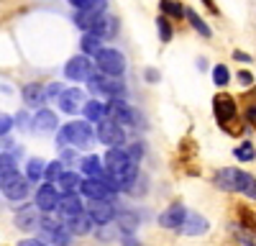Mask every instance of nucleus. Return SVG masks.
<instances>
[{
	"mask_svg": "<svg viewBox=\"0 0 256 246\" xmlns=\"http://www.w3.org/2000/svg\"><path fill=\"white\" fill-rule=\"evenodd\" d=\"M74 156H77V154H74V152H70V149H67V152H62V162H67V164H70V162H74Z\"/></svg>",
	"mask_w": 256,
	"mask_h": 246,
	"instance_id": "obj_42",
	"label": "nucleus"
},
{
	"mask_svg": "<svg viewBox=\"0 0 256 246\" xmlns=\"http://www.w3.org/2000/svg\"><path fill=\"white\" fill-rule=\"evenodd\" d=\"M205 231H208V220L202 216H198V213H190L187 220H184V226H182V234L198 236V234H205Z\"/></svg>",
	"mask_w": 256,
	"mask_h": 246,
	"instance_id": "obj_22",
	"label": "nucleus"
},
{
	"mask_svg": "<svg viewBox=\"0 0 256 246\" xmlns=\"http://www.w3.org/2000/svg\"><path fill=\"white\" fill-rule=\"evenodd\" d=\"M123 246H138V244H136L131 236H126V238H123Z\"/></svg>",
	"mask_w": 256,
	"mask_h": 246,
	"instance_id": "obj_45",
	"label": "nucleus"
},
{
	"mask_svg": "<svg viewBox=\"0 0 256 246\" xmlns=\"http://www.w3.org/2000/svg\"><path fill=\"white\" fill-rule=\"evenodd\" d=\"M246 118L251 120V126L256 128V102H254V106H248V110H246Z\"/></svg>",
	"mask_w": 256,
	"mask_h": 246,
	"instance_id": "obj_40",
	"label": "nucleus"
},
{
	"mask_svg": "<svg viewBox=\"0 0 256 246\" xmlns=\"http://www.w3.org/2000/svg\"><path fill=\"white\" fill-rule=\"evenodd\" d=\"M228 80H230V72H228V67H226V64H218V67H212V82H216L218 88L228 85Z\"/></svg>",
	"mask_w": 256,
	"mask_h": 246,
	"instance_id": "obj_33",
	"label": "nucleus"
},
{
	"mask_svg": "<svg viewBox=\"0 0 256 246\" xmlns=\"http://www.w3.org/2000/svg\"><path fill=\"white\" fill-rule=\"evenodd\" d=\"M62 134L67 136V141L72 144L74 149H90L95 144V134H92L88 120H72V123H67V126L62 128Z\"/></svg>",
	"mask_w": 256,
	"mask_h": 246,
	"instance_id": "obj_3",
	"label": "nucleus"
},
{
	"mask_svg": "<svg viewBox=\"0 0 256 246\" xmlns=\"http://www.w3.org/2000/svg\"><path fill=\"white\" fill-rule=\"evenodd\" d=\"M118 231H123L126 236H131L136 228H138V216L136 213H128V210H123V213H118Z\"/></svg>",
	"mask_w": 256,
	"mask_h": 246,
	"instance_id": "obj_25",
	"label": "nucleus"
},
{
	"mask_svg": "<svg viewBox=\"0 0 256 246\" xmlns=\"http://www.w3.org/2000/svg\"><path fill=\"white\" fill-rule=\"evenodd\" d=\"M44 100H46V90L36 85V82H31V85L24 88V102L28 108H38V106H44Z\"/></svg>",
	"mask_w": 256,
	"mask_h": 246,
	"instance_id": "obj_17",
	"label": "nucleus"
},
{
	"mask_svg": "<svg viewBox=\"0 0 256 246\" xmlns=\"http://www.w3.org/2000/svg\"><path fill=\"white\" fill-rule=\"evenodd\" d=\"M3 192H6V198H8V200H13V202H16V200H24V198L28 195V177L18 174V177L8 184V188H6Z\"/></svg>",
	"mask_w": 256,
	"mask_h": 246,
	"instance_id": "obj_16",
	"label": "nucleus"
},
{
	"mask_svg": "<svg viewBox=\"0 0 256 246\" xmlns=\"http://www.w3.org/2000/svg\"><path fill=\"white\" fill-rule=\"evenodd\" d=\"M84 106H88V100H84V92L82 90H77V88H72V90H64L62 95H59V108L64 110V113H80V110H84Z\"/></svg>",
	"mask_w": 256,
	"mask_h": 246,
	"instance_id": "obj_10",
	"label": "nucleus"
},
{
	"mask_svg": "<svg viewBox=\"0 0 256 246\" xmlns=\"http://www.w3.org/2000/svg\"><path fill=\"white\" fill-rule=\"evenodd\" d=\"M82 113H84V118H88L90 123H102L105 118H108V106H102L100 100H90Z\"/></svg>",
	"mask_w": 256,
	"mask_h": 246,
	"instance_id": "obj_21",
	"label": "nucleus"
},
{
	"mask_svg": "<svg viewBox=\"0 0 256 246\" xmlns=\"http://www.w3.org/2000/svg\"><path fill=\"white\" fill-rule=\"evenodd\" d=\"M82 52L98 56V54L102 52V38H100L98 34H84V36H82Z\"/></svg>",
	"mask_w": 256,
	"mask_h": 246,
	"instance_id": "obj_27",
	"label": "nucleus"
},
{
	"mask_svg": "<svg viewBox=\"0 0 256 246\" xmlns=\"http://www.w3.org/2000/svg\"><path fill=\"white\" fill-rule=\"evenodd\" d=\"M233 56H236L238 62H251V56H248L246 52H233Z\"/></svg>",
	"mask_w": 256,
	"mask_h": 246,
	"instance_id": "obj_43",
	"label": "nucleus"
},
{
	"mask_svg": "<svg viewBox=\"0 0 256 246\" xmlns=\"http://www.w3.org/2000/svg\"><path fill=\"white\" fill-rule=\"evenodd\" d=\"M56 210H59V216H62L64 220H70V218L84 213V205H82V200H80L77 192H64L62 200H59V208H56Z\"/></svg>",
	"mask_w": 256,
	"mask_h": 246,
	"instance_id": "obj_14",
	"label": "nucleus"
},
{
	"mask_svg": "<svg viewBox=\"0 0 256 246\" xmlns=\"http://www.w3.org/2000/svg\"><path fill=\"white\" fill-rule=\"evenodd\" d=\"M205 6H208V8L212 10V13H218V8H216V6H212V0H205Z\"/></svg>",
	"mask_w": 256,
	"mask_h": 246,
	"instance_id": "obj_46",
	"label": "nucleus"
},
{
	"mask_svg": "<svg viewBox=\"0 0 256 246\" xmlns=\"http://www.w3.org/2000/svg\"><path fill=\"white\" fill-rule=\"evenodd\" d=\"M212 182H216L220 190H226V192H241V195L256 200V177L248 174V172H241L236 167H226V170L216 172Z\"/></svg>",
	"mask_w": 256,
	"mask_h": 246,
	"instance_id": "obj_1",
	"label": "nucleus"
},
{
	"mask_svg": "<svg viewBox=\"0 0 256 246\" xmlns=\"http://www.w3.org/2000/svg\"><path fill=\"white\" fill-rule=\"evenodd\" d=\"M92 218H90V213L84 210V213H80V216H74V218H70L67 220V228H70V234H77V236H84V234H90V228H92Z\"/></svg>",
	"mask_w": 256,
	"mask_h": 246,
	"instance_id": "obj_18",
	"label": "nucleus"
},
{
	"mask_svg": "<svg viewBox=\"0 0 256 246\" xmlns=\"http://www.w3.org/2000/svg\"><path fill=\"white\" fill-rule=\"evenodd\" d=\"M187 210H184V205H180V202H172L169 208L159 216V226L162 228H182L184 226V220H187Z\"/></svg>",
	"mask_w": 256,
	"mask_h": 246,
	"instance_id": "obj_9",
	"label": "nucleus"
},
{
	"mask_svg": "<svg viewBox=\"0 0 256 246\" xmlns=\"http://www.w3.org/2000/svg\"><path fill=\"white\" fill-rule=\"evenodd\" d=\"M241 241H244L246 246H256V236L248 234V231H244V228H241Z\"/></svg>",
	"mask_w": 256,
	"mask_h": 246,
	"instance_id": "obj_38",
	"label": "nucleus"
},
{
	"mask_svg": "<svg viewBox=\"0 0 256 246\" xmlns=\"http://www.w3.org/2000/svg\"><path fill=\"white\" fill-rule=\"evenodd\" d=\"M44 174H46L44 162H41V159H31V162H28V170H26V177H28L31 182H36V180H41Z\"/></svg>",
	"mask_w": 256,
	"mask_h": 246,
	"instance_id": "obj_32",
	"label": "nucleus"
},
{
	"mask_svg": "<svg viewBox=\"0 0 256 246\" xmlns=\"http://www.w3.org/2000/svg\"><path fill=\"white\" fill-rule=\"evenodd\" d=\"M146 80H148V82H156V80H159L156 70H146Z\"/></svg>",
	"mask_w": 256,
	"mask_h": 246,
	"instance_id": "obj_44",
	"label": "nucleus"
},
{
	"mask_svg": "<svg viewBox=\"0 0 256 246\" xmlns=\"http://www.w3.org/2000/svg\"><path fill=\"white\" fill-rule=\"evenodd\" d=\"M64 172H62V162H52L49 167H46V174H44V180L46 182H54V180H59Z\"/></svg>",
	"mask_w": 256,
	"mask_h": 246,
	"instance_id": "obj_36",
	"label": "nucleus"
},
{
	"mask_svg": "<svg viewBox=\"0 0 256 246\" xmlns=\"http://www.w3.org/2000/svg\"><path fill=\"white\" fill-rule=\"evenodd\" d=\"M18 177V170H16V162L10 156H0V190H6L8 184Z\"/></svg>",
	"mask_w": 256,
	"mask_h": 246,
	"instance_id": "obj_19",
	"label": "nucleus"
},
{
	"mask_svg": "<svg viewBox=\"0 0 256 246\" xmlns=\"http://www.w3.org/2000/svg\"><path fill=\"white\" fill-rule=\"evenodd\" d=\"M18 246H46V244L44 241H36V238H24Z\"/></svg>",
	"mask_w": 256,
	"mask_h": 246,
	"instance_id": "obj_41",
	"label": "nucleus"
},
{
	"mask_svg": "<svg viewBox=\"0 0 256 246\" xmlns=\"http://www.w3.org/2000/svg\"><path fill=\"white\" fill-rule=\"evenodd\" d=\"M236 156H238L241 162H254V156H256L254 144H251V141H244L241 146H236Z\"/></svg>",
	"mask_w": 256,
	"mask_h": 246,
	"instance_id": "obj_35",
	"label": "nucleus"
},
{
	"mask_svg": "<svg viewBox=\"0 0 256 246\" xmlns=\"http://www.w3.org/2000/svg\"><path fill=\"white\" fill-rule=\"evenodd\" d=\"M77 10H90V13H105L108 0H70Z\"/></svg>",
	"mask_w": 256,
	"mask_h": 246,
	"instance_id": "obj_28",
	"label": "nucleus"
},
{
	"mask_svg": "<svg viewBox=\"0 0 256 246\" xmlns=\"http://www.w3.org/2000/svg\"><path fill=\"white\" fill-rule=\"evenodd\" d=\"M105 13H90V10H77L74 13V24L84 31V34H90L95 26H98V20L102 18Z\"/></svg>",
	"mask_w": 256,
	"mask_h": 246,
	"instance_id": "obj_23",
	"label": "nucleus"
},
{
	"mask_svg": "<svg viewBox=\"0 0 256 246\" xmlns=\"http://www.w3.org/2000/svg\"><path fill=\"white\" fill-rule=\"evenodd\" d=\"M212 110H216V120L218 126L230 134V136H241L244 134V118L238 116V106L236 100H233L230 95H218L216 100H212Z\"/></svg>",
	"mask_w": 256,
	"mask_h": 246,
	"instance_id": "obj_2",
	"label": "nucleus"
},
{
	"mask_svg": "<svg viewBox=\"0 0 256 246\" xmlns=\"http://www.w3.org/2000/svg\"><path fill=\"white\" fill-rule=\"evenodd\" d=\"M88 88L92 95H100V98H120L123 95V82L120 77H110V74H92V80L88 82Z\"/></svg>",
	"mask_w": 256,
	"mask_h": 246,
	"instance_id": "obj_4",
	"label": "nucleus"
},
{
	"mask_svg": "<svg viewBox=\"0 0 256 246\" xmlns=\"http://www.w3.org/2000/svg\"><path fill=\"white\" fill-rule=\"evenodd\" d=\"M56 182H59V188H62L64 192H74V190L82 188V182H84V180H82L77 172H64Z\"/></svg>",
	"mask_w": 256,
	"mask_h": 246,
	"instance_id": "obj_26",
	"label": "nucleus"
},
{
	"mask_svg": "<svg viewBox=\"0 0 256 246\" xmlns=\"http://www.w3.org/2000/svg\"><path fill=\"white\" fill-rule=\"evenodd\" d=\"M10 128H13V118L6 116V113H0V136H6Z\"/></svg>",
	"mask_w": 256,
	"mask_h": 246,
	"instance_id": "obj_37",
	"label": "nucleus"
},
{
	"mask_svg": "<svg viewBox=\"0 0 256 246\" xmlns=\"http://www.w3.org/2000/svg\"><path fill=\"white\" fill-rule=\"evenodd\" d=\"M88 213H90V218H92L98 226H108V223L116 218V210H113V205H110L108 200H90Z\"/></svg>",
	"mask_w": 256,
	"mask_h": 246,
	"instance_id": "obj_13",
	"label": "nucleus"
},
{
	"mask_svg": "<svg viewBox=\"0 0 256 246\" xmlns=\"http://www.w3.org/2000/svg\"><path fill=\"white\" fill-rule=\"evenodd\" d=\"M36 205H26V208H20L18 213H16V226L18 228H24V231H31V228H36Z\"/></svg>",
	"mask_w": 256,
	"mask_h": 246,
	"instance_id": "obj_20",
	"label": "nucleus"
},
{
	"mask_svg": "<svg viewBox=\"0 0 256 246\" xmlns=\"http://www.w3.org/2000/svg\"><path fill=\"white\" fill-rule=\"evenodd\" d=\"M80 192L88 198V200H110L116 192L108 188V184H102L98 177H90V180H84L82 182V188H80Z\"/></svg>",
	"mask_w": 256,
	"mask_h": 246,
	"instance_id": "obj_11",
	"label": "nucleus"
},
{
	"mask_svg": "<svg viewBox=\"0 0 256 246\" xmlns=\"http://www.w3.org/2000/svg\"><path fill=\"white\" fill-rule=\"evenodd\" d=\"M31 128L34 131H54L56 128V113L46 110V108H41L36 110L34 120H31Z\"/></svg>",
	"mask_w": 256,
	"mask_h": 246,
	"instance_id": "obj_15",
	"label": "nucleus"
},
{
	"mask_svg": "<svg viewBox=\"0 0 256 246\" xmlns=\"http://www.w3.org/2000/svg\"><path fill=\"white\" fill-rule=\"evenodd\" d=\"M64 77L72 82H90L92 80V62L88 56H72L64 67Z\"/></svg>",
	"mask_w": 256,
	"mask_h": 246,
	"instance_id": "obj_7",
	"label": "nucleus"
},
{
	"mask_svg": "<svg viewBox=\"0 0 256 246\" xmlns=\"http://www.w3.org/2000/svg\"><path fill=\"white\" fill-rule=\"evenodd\" d=\"M187 20H190V24H192V28H195L198 34H202L205 38H210V28H208V24H205V20L195 13V10H187V16H184Z\"/></svg>",
	"mask_w": 256,
	"mask_h": 246,
	"instance_id": "obj_31",
	"label": "nucleus"
},
{
	"mask_svg": "<svg viewBox=\"0 0 256 246\" xmlns=\"http://www.w3.org/2000/svg\"><path fill=\"white\" fill-rule=\"evenodd\" d=\"M162 10H164V16H169V18H184L187 16V10H184V6L180 3V0H162Z\"/></svg>",
	"mask_w": 256,
	"mask_h": 246,
	"instance_id": "obj_29",
	"label": "nucleus"
},
{
	"mask_svg": "<svg viewBox=\"0 0 256 246\" xmlns=\"http://www.w3.org/2000/svg\"><path fill=\"white\" fill-rule=\"evenodd\" d=\"M98 141H102L105 146H110V149L120 146V144L126 141V134L120 128V123L113 120V118H105L102 123H98Z\"/></svg>",
	"mask_w": 256,
	"mask_h": 246,
	"instance_id": "obj_6",
	"label": "nucleus"
},
{
	"mask_svg": "<svg viewBox=\"0 0 256 246\" xmlns=\"http://www.w3.org/2000/svg\"><path fill=\"white\" fill-rule=\"evenodd\" d=\"M156 28H159V38L164 41H172V26H169V20H166V16H159L156 18Z\"/></svg>",
	"mask_w": 256,
	"mask_h": 246,
	"instance_id": "obj_34",
	"label": "nucleus"
},
{
	"mask_svg": "<svg viewBox=\"0 0 256 246\" xmlns=\"http://www.w3.org/2000/svg\"><path fill=\"white\" fill-rule=\"evenodd\" d=\"M238 82H241V85H251V82H254V74L251 72H238Z\"/></svg>",
	"mask_w": 256,
	"mask_h": 246,
	"instance_id": "obj_39",
	"label": "nucleus"
},
{
	"mask_svg": "<svg viewBox=\"0 0 256 246\" xmlns=\"http://www.w3.org/2000/svg\"><path fill=\"white\" fill-rule=\"evenodd\" d=\"M82 172L90 174V177H100V174L105 172L100 156H84V159H82Z\"/></svg>",
	"mask_w": 256,
	"mask_h": 246,
	"instance_id": "obj_30",
	"label": "nucleus"
},
{
	"mask_svg": "<svg viewBox=\"0 0 256 246\" xmlns=\"http://www.w3.org/2000/svg\"><path fill=\"white\" fill-rule=\"evenodd\" d=\"M59 200H62V195L56 192L54 182H46V184H41V188H38L34 205H36L38 210H44V213H52V210L59 208Z\"/></svg>",
	"mask_w": 256,
	"mask_h": 246,
	"instance_id": "obj_8",
	"label": "nucleus"
},
{
	"mask_svg": "<svg viewBox=\"0 0 256 246\" xmlns=\"http://www.w3.org/2000/svg\"><path fill=\"white\" fill-rule=\"evenodd\" d=\"M95 64L102 74H110V77H120L123 70H126V59L118 49H102L98 56H95Z\"/></svg>",
	"mask_w": 256,
	"mask_h": 246,
	"instance_id": "obj_5",
	"label": "nucleus"
},
{
	"mask_svg": "<svg viewBox=\"0 0 256 246\" xmlns=\"http://www.w3.org/2000/svg\"><path fill=\"white\" fill-rule=\"evenodd\" d=\"M108 118H113L118 123H136V110L123 98H113L108 102Z\"/></svg>",
	"mask_w": 256,
	"mask_h": 246,
	"instance_id": "obj_12",
	"label": "nucleus"
},
{
	"mask_svg": "<svg viewBox=\"0 0 256 246\" xmlns=\"http://www.w3.org/2000/svg\"><path fill=\"white\" fill-rule=\"evenodd\" d=\"M116 31H118V20L110 18V16H102V18L98 20V26H95L90 34H98L100 38H113Z\"/></svg>",
	"mask_w": 256,
	"mask_h": 246,
	"instance_id": "obj_24",
	"label": "nucleus"
}]
</instances>
